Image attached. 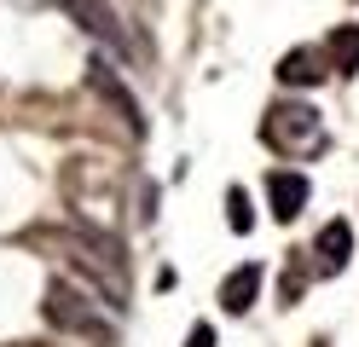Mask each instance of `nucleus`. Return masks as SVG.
<instances>
[{"instance_id": "1a4fd4ad", "label": "nucleus", "mask_w": 359, "mask_h": 347, "mask_svg": "<svg viewBox=\"0 0 359 347\" xmlns=\"http://www.w3.org/2000/svg\"><path fill=\"white\" fill-rule=\"evenodd\" d=\"M325 53H330V69L353 76V69H359V23H342V29H330Z\"/></svg>"}, {"instance_id": "f03ea898", "label": "nucleus", "mask_w": 359, "mask_h": 347, "mask_svg": "<svg viewBox=\"0 0 359 347\" xmlns=\"http://www.w3.org/2000/svg\"><path fill=\"white\" fill-rule=\"evenodd\" d=\"M261 139L278 156H313V151H325V116L302 99H278L261 116Z\"/></svg>"}, {"instance_id": "f257e3e1", "label": "nucleus", "mask_w": 359, "mask_h": 347, "mask_svg": "<svg viewBox=\"0 0 359 347\" xmlns=\"http://www.w3.org/2000/svg\"><path fill=\"white\" fill-rule=\"evenodd\" d=\"M104 307H110V301H93L76 278H53V284H47V301H41V318H47L58 336H70V341L116 347L122 330H116V318H110Z\"/></svg>"}, {"instance_id": "0eeeda50", "label": "nucleus", "mask_w": 359, "mask_h": 347, "mask_svg": "<svg viewBox=\"0 0 359 347\" xmlns=\"http://www.w3.org/2000/svg\"><path fill=\"white\" fill-rule=\"evenodd\" d=\"M330 76V53H319V46H296V53L278 58V81L284 87H319Z\"/></svg>"}, {"instance_id": "20e7f679", "label": "nucleus", "mask_w": 359, "mask_h": 347, "mask_svg": "<svg viewBox=\"0 0 359 347\" xmlns=\"http://www.w3.org/2000/svg\"><path fill=\"white\" fill-rule=\"evenodd\" d=\"M87 81H93V93H99V99L122 116V128H128L133 139H145V110H140V99L128 93V81L116 76V69H110L104 58H93V64H87Z\"/></svg>"}, {"instance_id": "6e6552de", "label": "nucleus", "mask_w": 359, "mask_h": 347, "mask_svg": "<svg viewBox=\"0 0 359 347\" xmlns=\"http://www.w3.org/2000/svg\"><path fill=\"white\" fill-rule=\"evenodd\" d=\"M255 295H261V266L255 261H243V266H232L226 278H220V307L226 313H250Z\"/></svg>"}, {"instance_id": "f8f14e48", "label": "nucleus", "mask_w": 359, "mask_h": 347, "mask_svg": "<svg viewBox=\"0 0 359 347\" xmlns=\"http://www.w3.org/2000/svg\"><path fill=\"white\" fill-rule=\"evenodd\" d=\"M186 347H215V330H209V324H191V336H186Z\"/></svg>"}, {"instance_id": "9b49d317", "label": "nucleus", "mask_w": 359, "mask_h": 347, "mask_svg": "<svg viewBox=\"0 0 359 347\" xmlns=\"http://www.w3.org/2000/svg\"><path fill=\"white\" fill-rule=\"evenodd\" d=\"M302 290H307V272H302V266H290V278H284V301H296Z\"/></svg>"}, {"instance_id": "423d86ee", "label": "nucleus", "mask_w": 359, "mask_h": 347, "mask_svg": "<svg viewBox=\"0 0 359 347\" xmlns=\"http://www.w3.org/2000/svg\"><path fill=\"white\" fill-rule=\"evenodd\" d=\"M348 254H353V226L348 220H325L319 238H313V272H325V278L342 272Z\"/></svg>"}, {"instance_id": "7ed1b4c3", "label": "nucleus", "mask_w": 359, "mask_h": 347, "mask_svg": "<svg viewBox=\"0 0 359 347\" xmlns=\"http://www.w3.org/2000/svg\"><path fill=\"white\" fill-rule=\"evenodd\" d=\"M64 12H70V23H81L93 41H104V46H116V58H145V46L128 35V23L104 6V0H64Z\"/></svg>"}, {"instance_id": "39448f33", "label": "nucleus", "mask_w": 359, "mask_h": 347, "mask_svg": "<svg viewBox=\"0 0 359 347\" xmlns=\"http://www.w3.org/2000/svg\"><path fill=\"white\" fill-rule=\"evenodd\" d=\"M313 197V185L302 168H273L266 174V203H273V220H296Z\"/></svg>"}, {"instance_id": "9d476101", "label": "nucleus", "mask_w": 359, "mask_h": 347, "mask_svg": "<svg viewBox=\"0 0 359 347\" xmlns=\"http://www.w3.org/2000/svg\"><path fill=\"white\" fill-rule=\"evenodd\" d=\"M226 226L232 231H250V191H243V185L226 191Z\"/></svg>"}]
</instances>
